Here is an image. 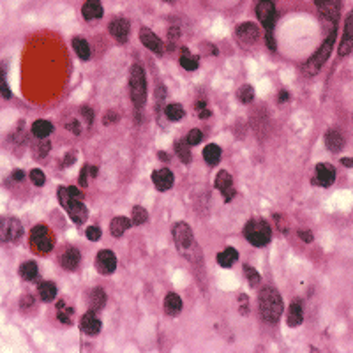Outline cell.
Wrapping results in <instances>:
<instances>
[{
    "instance_id": "6da1fadb",
    "label": "cell",
    "mask_w": 353,
    "mask_h": 353,
    "mask_svg": "<svg viewBox=\"0 0 353 353\" xmlns=\"http://www.w3.org/2000/svg\"><path fill=\"white\" fill-rule=\"evenodd\" d=\"M258 307H260V316L268 323H276L279 321L281 315L284 311L283 299H281L279 292L272 286H265L260 292V299H258Z\"/></svg>"
},
{
    "instance_id": "7a4b0ae2",
    "label": "cell",
    "mask_w": 353,
    "mask_h": 353,
    "mask_svg": "<svg viewBox=\"0 0 353 353\" xmlns=\"http://www.w3.org/2000/svg\"><path fill=\"white\" fill-rule=\"evenodd\" d=\"M256 16L265 29L267 46L272 51H276V39H274V35H272V30H274V25H276V19H277V11H276V6H274L272 0H260V2L256 4Z\"/></svg>"
},
{
    "instance_id": "3957f363",
    "label": "cell",
    "mask_w": 353,
    "mask_h": 353,
    "mask_svg": "<svg viewBox=\"0 0 353 353\" xmlns=\"http://www.w3.org/2000/svg\"><path fill=\"white\" fill-rule=\"evenodd\" d=\"M129 90L131 101L136 108H141L147 101V78L140 64H133L129 69Z\"/></svg>"
},
{
    "instance_id": "277c9868",
    "label": "cell",
    "mask_w": 353,
    "mask_h": 353,
    "mask_svg": "<svg viewBox=\"0 0 353 353\" xmlns=\"http://www.w3.org/2000/svg\"><path fill=\"white\" fill-rule=\"evenodd\" d=\"M244 237L255 247H263L272 239V228L265 219H251L244 226Z\"/></svg>"
},
{
    "instance_id": "5b68a950",
    "label": "cell",
    "mask_w": 353,
    "mask_h": 353,
    "mask_svg": "<svg viewBox=\"0 0 353 353\" xmlns=\"http://www.w3.org/2000/svg\"><path fill=\"white\" fill-rule=\"evenodd\" d=\"M30 245L41 255H48L55 245V235L46 224H37L30 230Z\"/></svg>"
},
{
    "instance_id": "8992f818",
    "label": "cell",
    "mask_w": 353,
    "mask_h": 353,
    "mask_svg": "<svg viewBox=\"0 0 353 353\" xmlns=\"http://www.w3.org/2000/svg\"><path fill=\"white\" fill-rule=\"evenodd\" d=\"M334 41H336V29H332V32L328 34V37L323 41V45L320 46L318 51H315V55L307 60V64H305V73L316 74L321 67H323V64L328 60V57H330V53H332V45H334Z\"/></svg>"
},
{
    "instance_id": "52a82bcc",
    "label": "cell",
    "mask_w": 353,
    "mask_h": 353,
    "mask_svg": "<svg viewBox=\"0 0 353 353\" xmlns=\"http://www.w3.org/2000/svg\"><path fill=\"white\" fill-rule=\"evenodd\" d=\"M23 237V226L14 217H0V242L16 245Z\"/></svg>"
},
{
    "instance_id": "ba28073f",
    "label": "cell",
    "mask_w": 353,
    "mask_h": 353,
    "mask_svg": "<svg viewBox=\"0 0 353 353\" xmlns=\"http://www.w3.org/2000/svg\"><path fill=\"white\" fill-rule=\"evenodd\" d=\"M173 240H175V245L178 247V251L184 253L185 256H188L189 249L194 247V235H193V230L189 228L188 223H184V221H180V223H175L173 224Z\"/></svg>"
},
{
    "instance_id": "9c48e42d",
    "label": "cell",
    "mask_w": 353,
    "mask_h": 353,
    "mask_svg": "<svg viewBox=\"0 0 353 353\" xmlns=\"http://www.w3.org/2000/svg\"><path fill=\"white\" fill-rule=\"evenodd\" d=\"M96 268L101 276H110L117 268V256L110 249H102L96 256Z\"/></svg>"
},
{
    "instance_id": "30bf717a",
    "label": "cell",
    "mask_w": 353,
    "mask_h": 353,
    "mask_svg": "<svg viewBox=\"0 0 353 353\" xmlns=\"http://www.w3.org/2000/svg\"><path fill=\"white\" fill-rule=\"evenodd\" d=\"M336 180V170L332 164H327V162H320L315 168V185H321V188H328L332 185Z\"/></svg>"
},
{
    "instance_id": "8fae6325",
    "label": "cell",
    "mask_w": 353,
    "mask_h": 353,
    "mask_svg": "<svg viewBox=\"0 0 353 353\" xmlns=\"http://www.w3.org/2000/svg\"><path fill=\"white\" fill-rule=\"evenodd\" d=\"M235 35L242 45H253V43H256L258 37H260V29H258L256 23L245 22V23H240L235 29Z\"/></svg>"
},
{
    "instance_id": "7c38bea8",
    "label": "cell",
    "mask_w": 353,
    "mask_h": 353,
    "mask_svg": "<svg viewBox=\"0 0 353 353\" xmlns=\"http://www.w3.org/2000/svg\"><path fill=\"white\" fill-rule=\"evenodd\" d=\"M214 184H216V188L219 189L221 193H223V198L226 203H230V201L235 198V188H233V178L230 175L228 172H224V170H221L219 173L216 175V180H214Z\"/></svg>"
},
{
    "instance_id": "4fadbf2b",
    "label": "cell",
    "mask_w": 353,
    "mask_h": 353,
    "mask_svg": "<svg viewBox=\"0 0 353 353\" xmlns=\"http://www.w3.org/2000/svg\"><path fill=\"white\" fill-rule=\"evenodd\" d=\"M353 50V11H350L346 16V22H344V34L343 39L339 43V57H346L348 53H351Z\"/></svg>"
},
{
    "instance_id": "5bb4252c",
    "label": "cell",
    "mask_w": 353,
    "mask_h": 353,
    "mask_svg": "<svg viewBox=\"0 0 353 353\" xmlns=\"http://www.w3.org/2000/svg\"><path fill=\"white\" fill-rule=\"evenodd\" d=\"M140 41L143 43L145 48H149L150 51H154V53H157V55L164 53V43H162L152 30L147 29V27H143V29L140 30Z\"/></svg>"
},
{
    "instance_id": "9a60e30c",
    "label": "cell",
    "mask_w": 353,
    "mask_h": 353,
    "mask_svg": "<svg viewBox=\"0 0 353 353\" xmlns=\"http://www.w3.org/2000/svg\"><path fill=\"white\" fill-rule=\"evenodd\" d=\"M110 35L115 39L117 43L124 45L129 37V22L126 18H115L112 23H110Z\"/></svg>"
},
{
    "instance_id": "2e32d148",
    "label": "cell",
    "mask_w": 353,
    "mask_h": 353,
    "mask_svg": "<svg viewBox=\"0 0 353 353\" xmlns=\"http://www.w3.org/2000/svg\"><path fill=\"white\" fill-rule=\"evenodd\" d=\"M80 328H81L83 334H87V336L99 334V330H101V320L96 316V311H92V309H90L89 313H85V315L81 316Z\"/></svg>"
},
{
    "instance_id": "e0dca14e",
    "label": "cell",
    "mask_w": 353,
    "mask_h": 353,
    "mask_svg": "<svg viewBox=\"0 0 353 353\" xmlns=\"http://www.w3.org/2000/svg\"><path fill=\"white\" fill-rule=\"evenodd\" d=\"M80 261H81V255H80V251H78L76 247H66L64 251H62V256H60V263H62V267L67 268V271H76L78 268V265H80Z\"/></svg>"
},
{
    "instance_id": "ac0fdd59",
    "label": "cell",
    "mask_w": 353,
    "mask_h": 353,
    "mask_svg": "<svg viewBox=\"0 0 353 353\" xmlns=\"http://www.w3.org/2000/svg\"><path fill=\"white\" fill-rule=\"evenodd\" d=\"M315 2H316L318 11L323 14L325 18L336 22L337 16H339V7H341L339 0H315Z\"/></svg>"
},
{
    "instance_id": "d6986e66",
    "label": "cell",
    "mask_w": 353,
    "mask_h": 353,
    "mask_svg": "<svg viewBox=\"0 0 353 353\" xmlns=\"http://www.w3.org/2000/svg\"><path fill=\"white\" fill-rule=\"evenodd\" d=\"M152 182H154V185H156L157 191H168L173 185V173L166 168L156 170V172L152 173Z\"/></svg>"
},
{
    "instance_id": "ffe728a7",
    "label": "cell",
    "mask_w": 353,
    "mask_h": 353,
    "mask_svg": "<svg viewBox=\"0 0 353 353\" xmlns=\"http://www.w3.org/2000/svg\"><path fill=\"white\" fill-rule=\"evenodd\" d=\"M66 210L74 224H83L87 221V217H89V210H87V207L81 201H71L66 207Z\"/></svg>"
},
{
    "instance_id": "44dd1931",
    "label": "cell",
    "mask_w": 353,
    "mask_h": 353,
    "mask_svg": "<svg viewBox=\"0 0 353 353\" xmlns=\"http://www.w3.org/2000/svg\"><path fill=\"white\" fill-rule=\"evenodd\" d=\"M102 4L101 0H85L81 7V14L87 22H92V19H99L102 18Z\"/></svg>"
},
{
    "instance_id": "7402d4cb",
    "label": "cell",
    "mask_w": 353,
    "mask_h": 353,
    "mask_svg": "<svg viewBox=\"0 0 353 353\" xmlns=\"http://www.w3.org/2000/svg\"><path fill=\"white\" fill-rule=\"evenodd\" d=\"M325 147H327V150H330V152H341L344 147V138L343 134L339 133V131L336 129H328L327 133H325Z\"/></svg>"
},
{
    "instance_id": "603a6c76",
    "label": "cell",
    "mask_w": 353,
    "mask_h": 353,
    "mask_svg": "<svg viewBox=\"0 0 353 353\" xmlns=\"http://www.w3.org/2000/svg\"><path fill=\"white\" fill-rule=\"evenodd\" d=\"M182 311V299L177 293H168L164 299V313L168 316H178Z\"/></svg>"
},
{
    "instance_id": "cb8c5ba5",
    "label": "cell",
    "mask_w": 353,
    "mask_h": 353,
    "mask_svg": "<svg viewBox=\"0 0 353 353\" xmlns=\"http://www.w3.org/2000/svg\"><path fill=\"white\" fill-rule=\"evenodd\" d=\"M302 320H304L302 305H300L299 302H293L292 305H289V309H288V313H286V323H288V327L297 328L300 323H302Z\"/></svg>"
},
{
    "instance_id": "d4e9b609",
    "label": "cell",
    "mask_w": 353,
    "mask_h": 353,
    "mask_svg": "<svg viewBox=\"0 0 353 353\" xmlns=\"http://www.w3.org/2000/svg\"><path fill=\"white\" fill-rule=\"evenodd\" d=\"M131 224H133L131 219H128V217H124V216L113 217L112 223H110V232H112L113 237H122L131 228Z\"/></svg>"
},
{
    "instance_id": "484cf974",
    "label": "cell",
    "mask_w": 353,
    "mask_h": 353,
    "mask_svg": "<svg viewBox=\"0 0 353 353\" xmlns=\"http://www.w3.org/2000/svg\"><path fill=\"white\" fill-rule=\"evenodd\" d=\"M87 302H89V309H92V311H99V309H102L106 304V293L102 292L101 288H94L92 292L89 293Z\"/></svg>"
},
{
    "instance_id": "4316f807",
    "label": "cell",
    "mask_w": 353,
    "mask_h": 353,
    "mask_svg": "<svg viewBox=\"0 0 353 353\" xmlns=\"http://www.w3.org/2000/svg\"><path fill=\"white\" fill-rule=\"evenodd\" d=\"M216 260L221 267L230 268L237 260H239V253H237V249H233V247H226L224 251H221L219 255H217Z\"/></svg>"
},
{
    "instance_id": "83f0119b",
    "label": "cell",
    "mask_w": 353,
    "mask_h": 353,
    "mask_svg": "<svg viewBox=\"0 0 353 353\" xmlns=\"http://www.w3.org/2000/svg\"><path fill=\"white\" fill-rule=\"evenodd\" d=\"M51 133H53V124L48 120H35L32 124V134L39 140H45Z\"/></svg>"
},
{
    "instance_id": "f1b7e54d",
    "label": "cell",
    "mask_w": 353,
    "mask_h": 353,
    "mask_svg": "<svg viewBox=\"0 0 353 353\" xmlns=\"http://www.w3.org/2000/svg\"><path fill=\"white\" fill-rule=\"evenodd\" d=\"M180 66L184 67L185 71H196L200 62H198L196 55H193L188 48H182L180 50Z\"/></svg>"
},
{
    "instance_id": "f546056e",
    "label": "cell",
    "mask_w": 353,
    "mask_h": 353,
    "mask_svg": "<svg viewBox=\"0 0 353 353\" xmlns=\"http://www.w3.org/2000/svg\"><path fill=\"white\" fill-rule=\"evenodd\" d=\"M73 316H74V309L69 307V305L66 304V300H60V302L57 304V318L60 323L64 325H71L73 323Z\"/></svg>"
},
{
    "instance_id": "4dcf8cb0",
    "label": "cell",
    "mask_w": 353,
    "mask_h": 353,
    "mask_svg": "<svg viewBox=\"0 0 353 353\" xmlns=\"http://www.w3.org/2000/svg\"><path fill=\"white\" fill-rule=\"evenodd\" d=\"M39 297H41L45 302H50L57 297V286L51 281H43L39 283Z\"/></svg>"
},
{
    "instance_id": "1f68e13d",
    "label": "cell",
    "mask_w": 353,
    "mask_h": 353,
    "mask_svg": "<svg viewBox=\"0 0 353 353\" xmlns=\"http://www.w3.org/2000/svg\"><path fill=\"white\" fill-rule=\"evenodd\" d=\"M73 50L76 51V55L81 60H89L90 58V46L87 43V39L83 37H74L73 39Z\"/></svg>"
},
{
    "instance_id": "d6a6232c",
    "label": "cell",
    "mask_w": 353,
    "mask_h": 353,
    "mask_svg": "<svg viewBox=\"0 0 353 353\" xmlns=\"http://www.w3.org/2000/svg\"><path fill=\"white\" fill-rule=\"evenodd\" d=\"M221 149L217 145H207L203 149V159L207 161V164H210V166H216L217 162L221 161Z\"/></svg>"
},
{
    "instance_id": "836d02e7",
    "label": "cell",
    "mask_w": 353,
    "mask_h": 353,
    "mask_svg": "<svg viewBox=\"0 0 353 353\" xmlns=\"http://www.w3.org/2000/svg\"><path fill=\"white\" fill-rule=\"evenodd\" d=\"M37 265H35V261H25V263L19 267V276L23 277L25 281H35L37 279Z\"/></svg>"
},
{
    "instance_id": "e575fe53",
    "label": "cell",
    "mask_w": 353,
    "mask_h": 353,
    "mask_svg": "<svg viewBox=\"0 0 353 353\" xmlns=\"http://www.w3.org/2000/svg\"><path fill=\"white\" fill-rule=\"evenodd\" d=\"M175 152H177L178 159L184 162V164H189V162H191V145H188V141L185 140L177 141Z\"/></svg>"
},
{
    "instance_id": "d590c367",
    "label": "cell",
    "mask_w": 353,
    "mask_h": 353,
    "mask_svg": "<svg viewBox=\"0 0 353 353\" xmlns=\"http://www.w3.org/2000/svg\"><path fill=\"white\" fill-rule=\"evenodd\" d=\"M164 115H166V118L168 120H172V122H177V120H182L184 118V108H182L180 105H177V102H173V105H168L164 108Z\"/></svg>"
},
{
    "instance_id": "8d00e7d4",
    "label": "cell",
    "mask_w": 353,
    "mask_h": 353,
    "mask_svg": "<svg viewBox=\"0 0 353 353\" xmlns=\"http://www.w3.org/2000/svg\"><path fill=\"white\" fill-rule=\"evenodd\" d=\"M237 99L242 102V105H249L255 99V89L251 85H242L239 90H237Z\"/></svg>"
},
{
    "instance_id": "74e56055",
    "label": "cell",
    "mask_w": 353,
    "mask_h": 353,
    "mask_svg": "<svg viewBox=\"0 0 353 353\" xmlns=\"http://www.w3.org/2000/svg\"><path fill=\"white\" fill-rule=\"evenodd\" d=\"M149 221V214H147V210L143 207H134L133 212H131V223H133L134 226H140Z\"/></svg>"
},
{
    "instance_id": "f35d334b",
    "label": "cell",
    "mask_w": 353,
    "mask_h": 353,
    "mask_svg": "<svg viewBox=\"0 0 353 353\" xmlns=\"http://www.w3.org/2000/svg\"><path fill=\"white\" fill-rule=\"evenodd\" d=\"M0 94H2V97L9 99L11 97V89L9 85H7V80H6V64H0Z\"/></svg>"
},
{
    "instance_id": "ab89813d",
    "label": "cell",
    "mask_w": 353,
    "mask_h": 353,
    "mask_svg": "<svg viewBox=\"0 0 353 353\" xmlns=\"http://www.w3.org/2000/svg\"><path fill=\"white\" fill-rule=\"evenodd\" d=\"M244 276L247 277L249 284H251L253 288H256L258 284H260V281H261L260 274H258L253 267H249V265H244Z\"/></svg>"
},
{
    "instance_id": "60d3db41",
    "label": "cell",
    "mask_w": 353,
    "mask_h": 353,
    "mask_svg": "<svg viewBox=\"0 0 353 353\" xmlns=\"http://www.w3.org/2000/svg\"><path fill=\"white\" fill-rule=\"evenodd\" d=\"M203 140V133H201L200 129H193V131H189L188 133V136H185V141H188V145H198L200 141Z\"/></svg>"
},
{
    "instance_id": "b9f144b4",
    "label": "cell",
    "mask_w": 353,
    "mask_h": 353,
    "mask_svg": "<svg viewBox=\"0 0 353 353\" xmlns=\"http://www.w3.org/2000/svg\"><path fill=\"white\" fill-rule=\"evenodd\" d=\"M30 180H32L34 185L43 188V185H45V182H46V177H45V173H43L41 170H32V172H30Z\"/></svg>"
},
{
    "instance_id": "7bdbcfd3",
    "label": "cell",
    "mask_w": 353,
    "mask_h": 353,
    "mask_svg": "<svg viewBox=\"0 0 353 353\" xmlns=\"http://www.w3.org/2000/svg\"><path fill=\"white\" fill-rule=\"evenodd\" d=\"M118 118H120V113H118L117 110H108V112L105 113V117H102V124L112 126L118 120Z\"/></svg>"
},
{
    "instance_id": "ee69618b",
    "label": "cell",
    "mask_w": 353,
    "mask_h": 353,
    "mask_svg": "<svg viewBox=\"0 0 353 353\" xmlns=\"http://www.w3.org/2000/svg\"><path fill=\"white\" fill-rule=\"evenodd\" d=\"M57 196H58V201H60L62 207H67V205H69L71 201H74V200H71V196H69V191H67V188H58Z\"/></svg>"
},
{
    "instance_id": "f6af8a7d",
    "label": "cell",
    "mask_w": 353,
    "mask_h": 353,
    "mask_svg": "<svg viewBox=\"0 0 353 353\" xmlns=\"http://www.w3.org/2000/svg\"><path fill=\"white\" fill-rule=\"evenodd\" d=\"M196 113H198V117H200V118H209L210 113H212V112H210V110L207 108V102H205L203 99L196 102Z\"/></svg>"
},
{
    "instance_id": "bcb514c9",
    "label": "cell",
    "mask_w": 353,
    "mask_h": 353,
    "mask_svg": "<svg viewBox=\"0 0 353 353\" xmlns=\"http://www.w3.org/2000/svg\"><path fill=\"white\" fill-rule=\"evenodd\" d=\"M87 239L92 242L99 240L101 239V228H99V226H89V228H87Z\"/></svg>"
},
{
    "instance_id": "7dc6e473",
    "label": "cell",
    "mask_w": 353,
    "mask_h": 353,
    "mask_svg": "<svg viewBox=\"0 0 353 353\" xmlns=\"http://www.w3.org/2000/svg\"><path fill=\"white\" fill-rule=\"evenodd\" d=\"M80 112H81V117L85 118L87 124L92 126V122H94V110L90 108V106H81Z\"/></svg>"
},
{
    "instance_id": "c3c4849f",
    "label": "cell",
    "mask_w": 353,
    "mask_h": 353,
    "mask_svg": "<svg viewBox=\"0 0 353 353\" xmlns=\"http://www.w3.org/2000/svg\"><path fill=\"white\" fill-rule=\"evenodd\" d=\"M67 191H69V196H71V200H74V201H81V198H83V193L80 191L78 188H74V185H71V188H67Z\"/></svg>"
},
{
    "instance_id": "681fc988",
    "label": "cell",
    "mask_w": 353,
    "mask_h": 353,
    "mask_svg": "<svg viewBox=\"0 0 353 353\" xmlns=\"http://www.w3.org/2000/svg\"><path fill=\"white\" fill-rule=\"evenodd\" d=\"M66 128L69 129L71 133H73V134H80V133H81L80 122H78V120H74V118H73V120H69V122H67V124H66Z\"/></svg>"
},
{
    "instance_id": "f907efd6",
    "label": "cell",
    "mask_w": 353,
    "mask_h": 353,
    "mask_svg": "<svg viewBox=\"0 0 353 353\" xmlns=\"http://www.w3.org/2000/svg\"><path fill=\"white\" fill-rule=\"evenodd\" d=\"M299 239L304 240L305 244H311L313 242V233L309 230H299Z\"/></svg>"
},
{
    "instance_id": "816d5d0a",
    "label": "cell",
    "mask_w": 353,
    "mask_h": 353,
    "mask_svg": "<svg viewBox=\"0 0 353 353\" xmlns=\"http://www.w3.org/2000/svg\"><path fill=\"white\" fill-rule=\"evenodd\" d=\"M274 221H276V226H277L279 232H283V233L286 232V223H284V219L279 216V214H274Z\"/></svg>"
},
{
    "instance_id": "f5cc1de1",
    "label": "cell",
    "mask_w": 353,
    "mask_h": 353,
    "mask_svg": "<svg viewBox=\"0 0 353 353\" xmlns=\"http://www.w3.org/2000/svg\"><path fill=\"white\" fill-rule=\"evenodd\" d=\"M178 37H180V30H178L177 27H170V30H168V41L173 43V41H177Z\"/></svg>"
},
{
    "instance_id": "db71d44e",
    "label": "cell",
    "mask_w": 353,
    "mask_h": 353,
    "mask_svg": "<svg viewBox=\"0 0 353 353\" xmlns=\"http://www.w3.org/2000/svg\"><path fill=\"white\" fill-rule=\"evenodd\" d=\"M34 304V299L30 295H23L22 297V300H19V307L22 309H27V307H30V305Z\"/></svg>"
},
{
    "instance_id": "11a10c76",
    "label": "cell",
    "mask_w": 353,
    "mask_h": 353,
    "mask_svg": "<svg viewBox=\"0 0 353 353\" xmlns=\"http://www.w3.org/2000/svg\"><path fill=\"white\" fill-rule=\"evenodd\" d=\"M87 175H89V164L83 166L81 172H80V180L78 182H80V185H83V188L87 185Z\"/></svg>"
},
{
    "instance_id": "9f6ffc18",
    "label": "cell",
    "mask_w": 353,
    "mask_h": 353,
    "mask_svg": "<svg viewBox=\"0 0 353 353\" xmlns=\"http://www.w3.org/2000/svg\"><path fill=\"white\" fill-rule=\"evenodd\" d=\"M74 159H76V152H69L64 159V166H71L74 162Z\"/></svg>"
},
{
    "instance_id": "6f0895ef",
    "label": "cell",
    "mask_w": 353,
    "mask_h": 353,
    "mask_svg": "<svg viewBox=\"0 0 353 353\" xmlns=\"http://www.w3.org/2000/svg\"><path fill=\"white\" fill-rule=\"evenodd\" d=\"M13 178L16 182H22L23 178H25V173H23V170H14V172H13Z\"/></svg>"
},
{
    "instance_id": "680465c9",
    "label": "cell",
    "mask_w": 353,
    "mask_h": 353,
    "mask_svg": "<svg viewBox=\"0 0 353 353\" xmlns=\"http://www.w3.org/2000/svg\"><path fill=\"white\" fill-rule=\"evenodd\" d=\"M341 164L346 166V168H353V157H344V159H341Z\"/></svg>"
},
{
    "instance_id": "91938a15",
    "label": "cell",
    "mask_w": 353,
    "mask_h": 353,
    "mask_svg": "<svg viewBox=\"0 0 353 353\" xmlns=\"http://www.w3.org/2000/svg\"><path fill=\"white\" fill-rule=\"evenodd\" d=\"M289 101V94L286 90H283V92H279V102H286Z\"/></svg>"
},
{
    "instance_id": "94428289",
    "label": "cell",
    "mask_w": 353,
    "mask_h": 353,
    "mask_svg": "<svg viewBox=\"0 0 353 353\" xmlns=\"http://www.w3.org/2000/svg\"><path fill=\"white\" fill-rule=\"evenodd\" d=\"M89 175L92 178L97 175V166H89Z\"/></svg>"
},
{
    "instance_id": "6125c7cd",
    "label": "cell",
    "mask_w": 353,
    "mask_h": 353,
    "mask_svg": "<svg viewBox=\"0 0 353 353\" xmlns=\"http://www.w3.org/2000/svg\"><path fill=\"white\" fill-rule=\"evenodd\" d=\"M157 157H159L161 161H168V159H170L168 154H166V152H159V154H157Z\"/></svg>"
}]
</instances>
